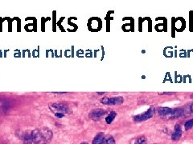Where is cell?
<instances>
[{"instance_id":"obj_1","label":"cell","mask_w":193,"mask_h":144,"mask_svg":"<svg viewBox=\"0 0 193 144\" xmlns=\"http://www.w3.org/2000/svg\"><path fill=\"white\" fill-rule=\"evenodd\" d=\"M31 137L35 144H48L53 139V132L48 127L37 128L31 132Z\"/></svg>"},{"instance_id":"obj_2","label":"cell","mask_w":193,"mask_h":144,"mask_svg":"<svg viewBox=\"0 0 193 144\" xmlns=\"http://www.w3.org/2000/svg\"><path fill=\"white\" fill-rule=\"evenodd\" d=\"M93 144H115V140L110 134H105L100 132L94 137Z\"/></svg>"},{"instance_id":"obj_3","label":"cell","mask_w":193,"mask_h":144,"mask_svg":"<svg viewBox=\"0 0 193 144\" xmlns=\"http://www.w3.org/2000/svg\"><path fill=\"white\" fill-rule=\"evenodd\" d=\"M49 109L52 112H53L54 114H57V113H61V114H69L71 112L69 106L66 104L64 103H50L49 105Z\"/></svg>"},{"instance_id":"obj_4","label":"cell","mask_w":193,"mask_h":144,"mask_svg":"<svg viewBox=\"0 0 193 144\" xmlns=\"http://www.w3.org/2000/svg\"><path fill=\"white\" fill-rule=\"evenodd\" d=\"M155 111V109L154 106H151L150 108L146 111V112L142 113V114H140V115H135L134 117V120L135 122H142V121H146L147 119L151 118L154 113Z\"/></svg>"},{"instance_id":"obj_5","label":"cell","mask_w":193,"mask_h":144,"mask_svg":"<svg viewBox=\"0 0 193 144\" xmlns=\"http://www.w3.org/2000/svg\"><path fill=\"white\" fill-rule=\"evenodd\" d=\"M124 102V99L121 96L118 97H104L103 99H101V103L105 105H120Z\"/></svg>"},{"instance_id":"obj_6","label":"cell","mask_w":193,"mask_h":144,"mask_svg":"<svg viewBox=\"0 0 193 144\" xmlns=\"http://www.w3.org/2000/svg\"><path fill=\"white\" fill-rule=\"evenodd\" d=\"M105 114H106V111L105 110L98 108V109L93 110V111L89 113L88 117L93 121H99L101 118H103L104 116L105 115Z\"/></svg>"},{"instance_id":"obj_7","label":"cell","mask_w":193,"mask_h":144,"mask_svg":"<svg viewBox=\"0 0 193 144\" xmlns=\"http://www.w3.org/2000/svg\"><path fill=\"white\" fill-rule=\"evenodd\" d=\"M182 136V129L180 125L176 124L175 127V131L174 133L171 135V139L173 141H177L180 139V137Z\"/></svg>"},{"instance_id":"obj_8","label":"cell","mask_w":193,"mask_h":144,"mask_svg":"<svg viewBox=\"0 0 193 144\" xmlns=\"http://www.w3.org/2000/svg\"><path fill=\"white\" fill-rule=\"evenodd\" d=\"M183 115H184V109L175 108V109H172V111H171L170 115H171V118H175L180 117Z\"/></svg>"},{"instance_id":"obj_9","label":"cell","mask_w":193,"mask_h":144,"mask_svg":"<svg viewBox=\"0 0 193 144\" xmlns=\"http://www.w3.org/2000/svg\"><path fill=\"white\" fill-rule=\"evenodd\" d=\"M171 111H172V109L170 108V107H160L158 110V113L160 115H171Z\"/></svg>"},{"instance_id":"obj_10","label":"cell","mask_w":193,"mask_h":144,"mask_svg":"<svg viewBox=\"0 0 193 144\" xmlns=\"http://www.w3.org/2000/svg\"><path fill=\"white\" fill-rule=\"evenodd\" d=\"M116 115H117V113H116L115 111H111L109 113V114L108 115V116L105 118V122L107 124H110L111 122L114 120V118L116 117Z\"/></svg>"},{"instance_id":"obj_11","label":"cell","mask_w":193,"mask_h":144,"mask_svg":"<svg viewBox=\"0 0 193 144\" xmlns=\"http://www.w3.org/2000/svg\"><path fill=\"white\" fill-rule=\"evenodd\" d=\"M22 139L23 141V144H32V143L31 134H27V133L24 134Z\"/></svg>"},{"instance_id":"obj_12","label":"cell","mask_w":193,"mask_h":144,"mask_svg":"<svg viewBox=\"0 0 193 144\" xmlns=\"http://www.w3.org/2000/svg\"><path fill=\"white\" fill-rule=\"evenodd\" d=\"M145 141H146V138L144 136L139 137V138H138V139H136L135 142H134V144H142Z\"/></svg>"},{"instance_id":"obj_13","label":"cell","mask_w":193,"mask_h":144,"mask_svg":"<svg viewBox=\"0 0 193 144\" xmlns=\"http://www.w3.org/2000/svg\"><path fill=\"white\" fill-rule=\"evenodd\" d=\"M192 126H193V119L188 120V121L185 123V129H186V130H188V129H190V128L192 127Z\"/></svg>"},{"instance_id":"obj_14","label":"cell","mask_w":193,"mask_h":144,"mask_svg":"<svg viewBox=\"0 0 193 144\" xmlns=\"http://www.w3.org/2000/svg\"><path fill=\"white\" fill-rule=\"evenodd\" d=\"M188 111L189 114H192V113H193V103H192L191 105L188 107Z\"/></svg>"},{"instance_id":"obj_15","label":"cell","mask_w":193,"mask_h":144,"mask_svg":"<svg viewBox=\"0 0 193 144\" xmlns=\"http://www.w3.org/2000/svg\"><path fill=\"white\" fill-rule=\"evenodd\" d=\"M55 116H56V117H57L58 118H61L64 117V114H61V113H57V114H55Z\"/></svg>"},{"instance_id":"obj_16","label":"cell","mask_w":193,"mask_h":144,"mask_svg":"<svg viewBox=\"0 0 193 144\" xmlns=\"http://www.w3.org/2000/svg\"><path fill=\"white\" fill-rule=\"evenodd\" d=\"M159 94H168V95H170V94H174L175 93L174 92H163V93H158Z\"/></svg>"},{"instance_id":"obj_17","label":"cell","mask_w":193,"mask_h":144,"mask_svg":"<svg viewBox=\"0 0 193 144\" xmlns=\"http://www.w3.org/2000/svg\"><path fill=\"white\" fill-rule=\"evenodd\" d=\"M52 94H67L68 92H50Z\"/></svg>"},{"instance_id":"obj_18","label":"cell","mask_w":193,"mask_h":144,"mask_svg":"<svg viewBox=\"0 0 193 144\" xmlns=\"http://www.w3.org/2000/svg\"><path fill=\"white\" fill-rule=\"evenodd\" d=\"M97 94H99V95H102V94H105V92H97Z\"/></svg>"},{"instance_id":"obj_19","label":"cell","mask_w":193,"mask_h":144,"mask_svg":"<svg viewBox=\"0 0 193 144\" xmlns=\"http://www.w3.org/2000/svg\"><path fill=\"white\" fill-rule=\"evenodd\" d=\"M81 144H88V143H85H85H81Z\"/></svg>"},{"instance_id":"obj_20","label":"cell","mask_w":193,"mask_h":144,"mask_svg":"<svg viewBox=\"0 0 193 144\" xmlns=\"http://www.w3.org/2000/svg\"><path fill=\"white\" fill-rule=\"evenodd\" d=\"M190 97H191V99H193V94H192V95L191 96H190Z\"/></svg>"}]
</instances>
